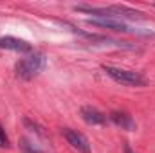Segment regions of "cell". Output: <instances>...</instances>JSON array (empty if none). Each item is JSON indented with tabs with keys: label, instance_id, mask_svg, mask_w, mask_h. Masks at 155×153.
Instances as JSON below:
<instances>
[{
	"label": "cell",
	"instance_id": "cell-6",
	"mask_svg": "<svg viewBox=\"0 0 155 153\" xmlns=\"http://www.w3.org/2000/svg\"><path fill=\"white\" fill-rule=\"evenodd\" d=\"M108 117H110V121H112L116 126H119L121 130L134 132V130L137 128V122H135V119H134L130 114H126V112H112Z\"/></svg>",
	"mask_w": 155,
	"mask_h": 153
},
{
	"label": "cell",
	"instance_id": "cell-9",
	"mask_svg": "<svg viewBox=\"0 0 155 153\" xmlns=\"http://www.w3.org/2000/svg\"><path fill=\"white\" fill-rule=\"evenodd\" d=\"M124 153H134V151H132V150H130V146H128V144L124 146Z\"/></svg>",
	"mask_w": 155,
	"mask_h": 153
},
{
	"label": "cell",
	"instance_id": "cell-10",
	"mask_svg": "<svg viewBox=\"0 0 155 153\" xmlns=\"http://www.w3.org/2000/svg\"><path fill=\"white\" fill-rule=\"evenodd\" d=\"M27 153H40V151H33L31 148H27Z\"/></svg>",
	"mask_w": 155,
	"mask_h": 153
},
{
	"label": "cell",
	"instance_id": "cell-3",
	"mask_svg": "<svg viewBox=\"0 0 155 153\" xmlns=\"http://www.w3.org/2000/svg\"><path fill=\"white\" fill-rule=\"evenodd\" d=\"M87 24L96 25V27H103V29H110V31H117V33H135L128 24H124L121 18H110V16H92L87 20Z\"/></svg>",
	"mask_w": 155,
	"mask_h": 153
},
{
	"label": "cell",
	"instance_id": "cell-5",
	"mask_svg": "<svg viewBox=\"0 0 155 153\" xmlns=\"http://www.w3.org/2000/svg\"><path fill=\"white\" fill-rule=\"evenodd\" d=\"M0 49L15 50V52H31L33 50L31 43H27L22 38H15V36H0Z\"/></svg>",
	"mask_w": 155,
	"mask_h": 153
},
{
	"label": "cell",
	"instance_id": "cell-8",
	"mask_svg": "<svg viewBox=\"0 0 155 153\" xmlns=\"http://www.w3.org/2000/svg\"><path fill=\"white\" fill-rule=\"evenodd\" d=\"M9 146V141H7V135L4 132V128L0 126V148H7Z\"/></svg>",
	"mask_w": 155,
	"mask_h": 153
},
{
	"label": "cell",
	"instance_id": "cell-2",
	"mask_svg": "<svg viewBox=\"0 0 155 153\" xmlns=\"http://www.w3.org/2000/svg\"><path fill=\"white\" fill-rule=\"evenodd\" d=\"M103 70L108 77H112L116 83L124 85V86H144L146 79L143 74L134 72V70H124V69H117L112 65H103Z\"/></svg>",
	"mask_w": 155,
	"mask_h": 153
},
{
	"label": "cell",
	"instance_id": "cell-1",
	"mask_svg": "<svg viewBox=\"0 0 155 153\" xmlns=\"http://www.w3.org/2000/svg\"><path fill=\"white\" fill-rule=\"evenodd\" d=\"M45 67H47V56H45V52H33L31 56L22 58L16 63L15 70H16V76L18 77L29 81V79L38 76Z\"/></svg>",
	"mask_w": 155,
	"mask_h": 153
},
{
	"label": "cell",
	"instance_id": "cell-7",
	"mask_svg": "<svg viewBox=\"0 0 155 153\" xmlns=\"http://www.w3.org/2000/svg\"><path fill=\"white\" fill-rule=\"evenodd\" d=\"M81 117L87 124H92V126H99V124L107 122V115L103 112H99L97 108H94V106H83L81 108Z\"/></svg>",
	"mask_w": 155,
	"mask_h": 153
},
{
	"label": "cell",
	"instance_id": "cell-4",
	"mask_svg": "<svg viewBox=\"0 0 155 153\" xmlns=\"http://www.w3.org/2000/svg\"><path fill=\"white\" fill-rule=\"evenodd\" d=\"M61 133L74 150H78L79 153H90V142L83 133H79L78 130H71V128H63Z\"/></svg>",
	"mask_w": 155,
	"mask_h": 153
}]
</instances>
